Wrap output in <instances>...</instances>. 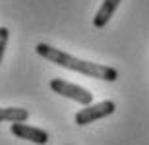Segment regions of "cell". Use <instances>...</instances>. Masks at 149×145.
<instances>
[{
  "label": "cell",
  "instance_id": "6da1fadb",
  "mask_svg": "<svg viewBox=\"0 0 149 145\" xmlns=\"http://www.w3.org/2000/svg\"><path fill=\"white\" fill-rule=\"evenodd\" d=\"M35 52H37L41 58L52 62L56 66L72 70V72H77V74H83V76H87V78L103 79V81H116V79H118V72H116L112 66L79 60L76 56L68 54V52H64V50H60V49H54V46L47 45V43H39V45L35 46Z\"/></svg>",
  "mask_w": 149,
  "mask_h": 145
},
{
  "label": "cell",
  "instance_id": "7a4b0ae2",
  "mask_svg": "<svg viewBox=\"0 0 149 145\" xmlns=\"http://www.w3.org/2000/svg\"><path fill=\"white\" fill-rule=\"evenodd\" d=\"M49 85H50V89L54 91L56 95H62V97H66V99H72V101H76V103H79V105H83V106H87V105L93 103L91 91H87L85 87H81V85L70 83V81L60 79V78L50 79Z\"/></svg>",
  "mask_w": 149,
  "mask_h": 145
},
{
  "label": "cell",
  "instance_id": "3957f363",
  "mask_svg": "<svg viewBox=\"0 0 149 145\" xmlns=\"http://www.w3.org/2000/svg\"><path fill=\"white\" fill-rule=\"evenodd\" d=\"M114 110H116L114 101L107 99V101L97 103V105L91 103V105L83 106L81 110L76 112L74 120H76L77 126H87V124H93L97 120H101V118H107V116H111V114H114Z\"/></svg>",
  "mask_w": 149,
  "mask_h": 145
},
{
  "label": "cell",
  "instance_id": "277c9868",
  "mask_svg": "<svg viewBox=\"0 0 149 145\" xmlns=\"http://www.w3.org/2000/svg\"><path fill=\"white\" fill-rule=\"evenodd\" d=\"M10 132H12V135H16L19 139L33 141V143H37V145L49 143V132H45V130H41V128H35V126H29V124H25V122H12Z\"/></svg>",
  "mask_w": 149,
  "mask_h": 145
},
{
  "label": "cell",
  "instance_id": "5b68a950",
  "mask_svg": "<svg viewBox=\"0 0 149 145\" xmlns=\"http://www.w3.org/2000/svg\"><path fill=\"white\" fill-rule=\"evenodd\" d=\"M122 0H103V4H101V8L97 10V14H95L93 17V25L95 27H105L107 23L111 22V17L114 16L116 8L120 6Z\"/></svg>",
  "mask_w": 149,
  "mask_h": 145
},
{
  "label": "cell",
  "instance_id": "8992f818",
  "mask_svg": "<svg viewBox=\"0 0 149 145\" xmlns=\"http://www.w3.org/2000/svg\"><path fill=\"white\" fill-rule=\"evenodd\" d=\"M27 118L29 112L25 108H17V106L0 108V122H25Z\"/></svg>",
  "mask_w": 149,
  "mask_h": 145
},
{
  "label": "cell",
  "instance_id": "52a82bcc",
  "mask_svg": "<svg viewBox=\"0 0 149 145\" xmlns=\"http://www.w3.org/2000/svg\"><path fill=\"white\" fill-rule=\"evenodd\" d=\"M8 39H10L8 27H0V64H2V58H4L6 46H8Z\"/></svg>",
  "mask_w": 149,
  "mask_h": 145
}]
</instances>
